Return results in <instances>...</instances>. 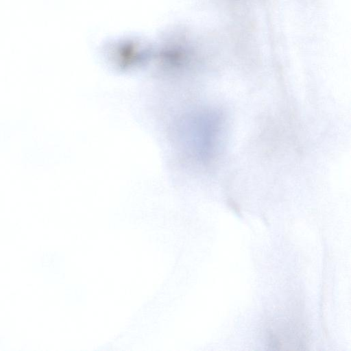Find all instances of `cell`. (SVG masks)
I'll list each match as a JSON object with an SVG mask.
<instances>
[{
  "label": "cell",
  "mask_w": 351,
  "mask_h": 351,
  "mask_svg": "<svg viewBox=\"0 0 351 351\" xmlns=\"http://www.w3.org/2000/svg\"><path fill=\"white\" fill-rule=\"evenodd\" d=\"M268 345L273 349H303L307 345L306 329L293 322H285L268 328Z\"/></svg>",
  "instance_id": "1"
}]
</instances>
